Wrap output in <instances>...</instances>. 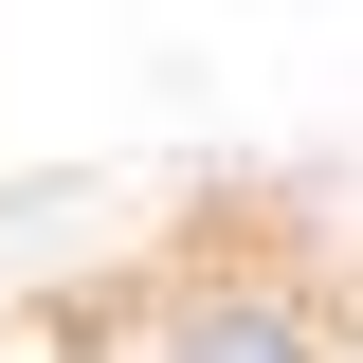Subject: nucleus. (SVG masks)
I'll return each instance as SVG.
<instances>
[{"instance_id":"nucleus-1","label":"nucleus","mask_w":363,"mask_h":363,"mask_svg":"<svg viewBox=\"0 0 363 363\" xmlns=\"http://www.w3.org/2000/svg\"><path fill=\"white\" fill-rule=\"evenodd\" d=\"M109 363H363V309L291 255V236H182V255L128 291Z\"/></svg>"}]
</instances>
